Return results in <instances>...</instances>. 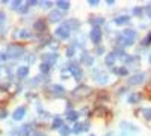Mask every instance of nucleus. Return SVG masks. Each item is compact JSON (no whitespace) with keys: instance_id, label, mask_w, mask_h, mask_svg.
<instances>
[{"instance_id":"nucleus-1","label":"nucleus","mask_w":151,"mask_h":136,"mask_svg":"<svg viewBox=\"0 0 151 136\" xmlns=\"http://www.w3.org/2000/svg\"><path fill=\"white\" fill-rule=\"evenodd\" d=\"M56 35H57V36H61V38H68L69 30H68L67 26H62V27H59V29L56 30Z\"/></svg>"},{"instance_id":"nucleus-2","label":"nucleus","mask_w":151,"mask_h":136,"mask_svg":"<svg viewBox=\"0 0 151 136\" xmlns=\"http://www.w3.org/2000/svg\"><path fill=\"white\" fill-rule=\"evenodd\" d=\"M101 36V32L98 27H94L92 29V32H91V38H92V41H95V42H98V39H100Z\"/></svg>"},{"instance_id":"nucleus-3","label":"nucleus","mask_w":151,"mask_h":136,"mask_svg":"<svg viewBox=\"0 0 151 136\" xmlns=\"http://www.w3.org/2000/svg\"><path fill=\"white\" fill-rule=\"evenodd\" d=\"M144 79H145V76H144V74H136V76L132 77L129 82H130V83H141V82H144Z\"/></svg>"},{"instance_id":"nucleus-4","label":"nucleus","mask_w":151,"mask_h":136,"mask_svg":"<svg viewBox=\"0 0 151 136\" xmlns=\"http://www.w3.org/2000/svg\"><path fill=\"white\" fill-rule=\"evenodd\" d=\"M23 114H24V110H23V109H20V112H15V115H14V118H15V119L21 118V117H23Z\"/></svg>"},{"instance_id":"nucleus-5","label":"nucleus","mask_w":151,"mask_h":136,"mask_svg":"<svg viewBox=\"0 0 151 136\" xmlns=\"http://www.w3.org/2000/svg\"><path fill=\"white\" fill-rule=\"evenodd\" d=\"M57 6H59V8H64V9H68V6H69V5L65 3V2H59V3H57Z\"/></svg>"},{"instance_id":"nucleus-6","label":"nucleus","mask_w":151,"mask_h":136,"mask_svg":"<svg viewBox=\"0 0 151 136\" xmlns=\"http://www.w3.org/2000/svg\"><path fill=\"white\" fill-rule=\"evenodd\" d=\"M61 124H62V121H61V119H56V121L53 122V127H56V129H57V127H61Z\"/></svg>"},{"instance_id":"nucleus-7","label":"nucleus","mask_w":151,"mask_h":136,"mask_svg":"<svg viewBox=\"0 0 151 136\" xmlns=\"http://www.w3.org/2000/svg\"><path fill=\"white\" fill-rule=\"evenodd\" d=\"M122 21H129V18H127V17H119V18H117V23H122Z\"/></svg>"},{"instance_id":"nucleus-8","label":"nucleus","mask_w":151,"mask_h":136,"mask_svg":"<svg viewBox=\"0 0 151 136\" xmlns=\"http://www.w3.org/2000/svg\"><path fill=\"white\" fill-rule=\"evenodd\" d=\"M62 133H64V135H65V136H67L68 133H69V129H68V127H67V129L64 127V129H62Z\"/></svg>"},{"instance_id":"nucleus-9","label":"nucleus","mask_w":151,"mask_h":136,"mask_svg":"<svg viewBox=\"0 0 151 136\" xmlns=\"http://www.w3.org/2000/svg\"><path fill=\"white\" fill-rule=\"evenodd\" d=\"M150 17H151V14H150Z\"/></svg>"}]
</instances>
